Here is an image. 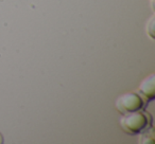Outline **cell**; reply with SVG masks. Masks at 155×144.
<instances>
[{"label": "cell", "instance_id": "cell-1", "mask_svg": "<svg viewBox=\"0 0 155 144\" xmlns=\"http://www.w3.org/2000/svg\"><path fill=\"white\" fill-rule=\"evenodd\" d=\"M120 127L125 133L131 136L140 135L152 126V117L144 109L122 114L119 121Z\"/></svg>", "mask_w": 155, "mask_h": 144}, {"label": "cell", "instance_id": "cell-2", "mask_svg": "<svg viewBox=\"0 0 155 144\" xmlns=\"http://www.w3.org/2000/svg\"><path fill=\"white\" fill-rule=\"evenodd\" d=\"M147 104L148 103L138 92H127L117 98L115 106L121 114H125L144 109Z\"/></svg>", "mask_w": 155, "mask_h": 144}, {"label": "cell", "instance_id": "cell-3", "mask_svg": "<svg viewBox=\"0 0 155 144\" xmlns=\"http://www.w3.org/2000/svg\"><path fill=\"white\" fill-rule=\"evenodd\" d=\"M138 93L144 99L147 103L154 100L155 98V75L150 74L141 81L138 87Z\"/></svg>", "mask_w": 155, "mask_h": 144}, {"label": "cell", "instance_id": "cell-4", "mask_svg": "<svg viewBox=\"0 0 155 144\" xmlns=\"http://www.w3.org/2000/svg\"><path fill=\"white\" fill-rule=\"evenodd\" d=\"M140 143L142 144H153L154 143V135H153L152 126L146 131L140 133Z\"/></svg>", "mask_w": 155, "mask_h": 144}, {"label": "cell", "instance_id": "cell-5", "mask_svg": "<svg viewBox=\"0 0 155 144\" xmlns=\"http://www.w3.org/2000/svg\"><path fill=\"white\" fill-rule=\"evenodd\" d=\"M146 31H147V34L150 36L151 39H154V32H155V16L152 15L149 19V21L147 22V26H146Z\"/></svg>", "mask_w": 155, "mask_h": 144}, {"label": "cell", "instance_id": "cell-6", "mask_svg": "<svg viewBox=\"0 0 155 144\" xmlns=\"http://www.w3.org/2000/svg\"><path fill=\"white\" fill-rule=\"evenodd\" d=\"M2 141H3V139H2V136L0 135V143H2Z\"/></svg>", "mask_w": 155, "mask_h": 144}]
</instances>
